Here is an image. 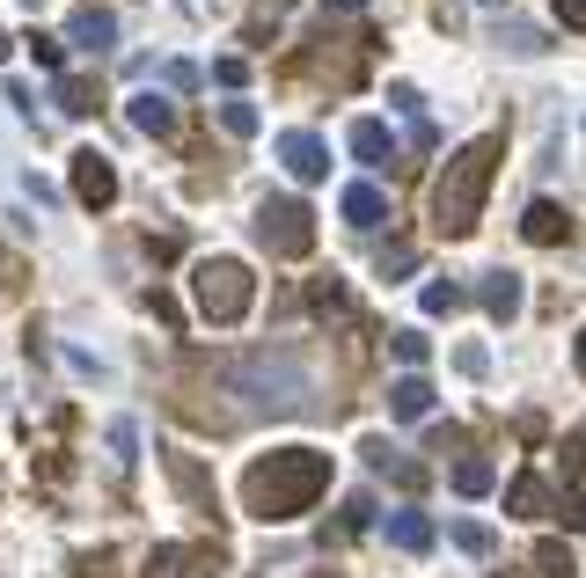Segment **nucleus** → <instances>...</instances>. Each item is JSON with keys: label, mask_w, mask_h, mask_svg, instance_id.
I'll list each match as a JSON object with an SVG mask.
<instances>
[{"label": "nucleus", "mask_w": 586, "mask_h": 578, "mask_svg": "<svg viewBox=\"0 0 586 578\" xmlns=\"http://www.w3.org/2000/svg\"><path fill=\"white\" fill-rule=\"evenodd\" d=\"M498 44L506 52H550V37L535 30V22H498Z\"/></svg>", "instance_id": "22"}, {"label": "nucleus", "mask_w": 586, "mask_h": 578, "mask_svg": "<svg viewBox=\"0 0 586 578\" xmlns=\"http://www.w3.org/2000/svg\"><path fill=\"white\" fill-rule=\"evenodd\" d=\"M484 8H498V0H484Z\"/></svg>", "instance_id": "41"}, {"label": "nucleus", "mask_w": 586, "mask_h": 578, "mask_svg": "<svg viewBox=\"0 0 586 578\" xmlns=\"http://www.w3.org/2000/svg\"><path fill=\"white\" fill-rule=\"evenodd\" d=\"M565 476H572V484L586 476V439H565Z\"/></svg>", "instance_id": "34"}, {"label": "nucleus", "mask_w": 586, "mask_h": 578, "mask_svg": "<svg viewBox=\"0 0 586 578\" xmlns=\"http://www.w3.org/2000/svg\"><path fill=\"white\" fill-rule=\"evenodd\" d=\"M330 469H338V461L322 455V447H279V455H257L242 469V506L257 512V520H271V527L301 520V512L330 491Z\"/></svg>", "instance_id": "1"}, {"label": "nucleus", "mask_w": 586, "mask_h": 578, "mask_svg": "<svg viewBox=\"0 0 586 578\" xmlns=\"http://www.w3.org/2000/svg\"><path fill=\"white\" fill-rule=\"evenodd\" d=\"M389 410H396V418H426V410H433V381H426V373H404V381L389 388Z\"/></svg>", "instance_id": "15"}, {"label": "nucleus", "mask_w": 586, "mask_h": 578, "mask_svg": "<svg viewBox=\"0 0 586 578\" xmlns=\"http://www.w3.org/2000/svg\"><path fill=\"white\" fill-rule=\"evenodd\" d=\"M550 512H557V520H565V527H579V520H586V498H579V491H572V498H557V506H550Z\"/></svg>", "instance_id": "33"}, {"label": "nucleus", "mask_w": 586, "mask_h": 578, "mask_svg": "<svg viewBox=\"0 0 586 578\" xmlns=\"http://www.w3.org/2000/svg\"><path fill=\"white\" fill-rule=\"evenodd\" d=\"M491 484H498V476H491V461H484V455L455 461V491H463V498H484V491H491Z\"/></svg>", "instance_id": "19"}, {"label": "nucleus", "mask_w": 586, "mask_h": 578, "mask_svg": "<svg viewBox=\"0 0 586 578\" xmlns=\"http://www.w3.org/2000/svg\"><path fill=\"white\" fill-rule=\"evenodd\" d=\"M389 542L410 549V557H426V549H433V520H426V512H389Z\"/></svg>", "instance_id": "16"}, {"label": "nucleus", "mask_w": 586, "mask_h": 578, "mask_svg": "<svg viewBox=\"0 0 586 578\" xmlns=\"http://www.w3.org/2000/svg\"><path fill=\"white\" fill-rule=\"evenodd\" d=\"M455 549H469V557H491V527H484V520H463V527H455Z\"/></svg>", "instance_id": "28"}, {"label": "nucleus", "mask_w": 586, "mask_h": 578, "mask_svg": "<svg viewBox=\"0 0 586 578\" xmlns=\"http://www.w3.org/2000/svg\"><path fill=\"white\" fill-rule=\"evenodd\" d=\"M498 155H506V132H484V140L463 147V155H447L440 183H433V228H440L447 242L477 235L484 191H491V176H498Z\"/></svg>", "instance_id": "2"}, {"label": "nucleus", "mask_w": 586, "mask_h": 578, "mask_svg": "<svg viewBox=\"0 0 586 578\" xmlns=\"http://www.w3.org/2000/svg\"><path fill=\"white\" fill-rule=\"evenodd\" d=\"M389 351L404 359V367H426V351H433V345H426L418 330H396V337H389Z\"/></svg>", "instance_id": "27"}, {"label": "nucleus", "mask_w": 586, "mask_h": 578, "mask_svg": "<svg viewBox=\"0 0 586 578\" xmlns=\"http://www.w3.org/2000/svg\"><path fill=\"white\" fill-rule=\"evenodd\" d=\"M213 81L220 88H242L249 81V59H213Z\"/></svg>", "instance_id": "32"}, {"label": "nucleus", "mask_w": 586, "mask_h": 578, "mask_svg": "<svg viewBox=\"0 0 586 578\" xmlns=\"http://www.w3.org/2000/svg\"><path fill=\"white\" fill-rule=\"evenodd\" d=\"M183 564H191V557H183L177 542H155V549H147V564H140V578H183Z\"/></svg>", "instance_id": "20"}, {"label": "nucleus", "mask_w": 586, "mask_h": 578, "mask_svg": "<svg viewBox=\"0 0 586 578\" xmlns=\"http://www.w3.org/2000/svg\"><path fill=\"white\" fill-rule=\"evenodd\" d=\"M359 455H367L374 469L389 476V484H404V491H426V469H418V461H404V455H396V447H389V439H367Z\"/></svg>", "instance_id": "10"}, {"label": "nucleus", "mask_w": 586, "mask_h": 578, "mask_svg": "<svg viewBox=\"0 0 586 578\" xmlns=\"http://www.w3.org/2000/svg\"><path fill=\"white\" fill-rule=\"evenodd\" d=\"M484 308H491V322L520 316V279H514V271H491V279H484Z\"/></svg>", "instance_id": "17"}, {"label": "nucleus", "mask_w": 586, "mask_h": 578, "mask_svg": "<svg viewBox=\"0 0 586 578\" xmlns=\"http://www.w3.org/2000/svg\"><path fill=\"white\" fill-rule=\"evenodd\" d=\"M110 461H118V469H125V461H140V425H132V418L110 425Z\"/></svg>", "instance_id": "24"}, {"label": "nucleus", "mask_w": 586, "mask_h": 578, "mask_svg": "<svg viewBox=\"0 0 586 578\" xmlns=\"http://www.w3.org/2000/svg\"><path fill=\"white\" fill-rule=\"evenodd\" d=\"M0 59H8V37H0Z\"/></svg>", "instance_id": "39"}, {"label": "nucleus", "mask_w": 586, "mask_h": 578, "mask_svg": "<svg viewBox=\"0 0 586 578\" xmlns=\"http://www.w3.org/2000/svg\"><path fill=\"white\" fill-rule=\"evenodd\" d=\"M132 124H140L147 140H169V132H177V110H169V96L147 88V96H132Z\"/></svg>", "instance_id": "13"}, {"label": "nucleus", "mask_w": 586, "mask_h": 578, "mask_svg": "<svg viewBox=\"0 0 586 578\" xmlns=\"http://www.w3.org/2000/svg\"><path fill=\"white\" fill-rule=\"evenodd\" d=\"M73 571H81V578H110V571H118V549H89Z\"/></svg>", "instance_id": "31"}, {"label": "nucleus", "mask_w": 586, "mask_h": 578, "mask_svg": "<svg viewBox=\"0 0 586 578\" xmlns=\"http://www.w3.org/2000/svg\"><path fill=\"white\" fill-rule=\"evenodd\" d=\"M316 578H338V571H316Z\"/></svg>", "instance_id": "40"}, {"label": "nucleus", "mask_w": 586, "mask_h": 578, "mask_svg": "<svg viewBox=\"0 0 586 578\" xmlns=\"http://www.w3.org/2000/svg\"><path fill=\"white\" fill-rule=\"evenodd\" d=\"M59 110H67V118H96V110H103V88L81 81V73H59Z\"/></svg>", "instance_id": "14"}, {"label": "nucleus", "mask_w": 586, "mask_h": 578, "mask_svg": "<svg viewBox=\"0 0 586 578\" xmlns=\"http://www.w3.org/2000/svg\"><path fill=\"white\" fill-rule=\"evenodd\" d=\"M557 22H565V30H586V0H557Z\"/></svg>", "instance_id": "35"}, {"label": "nucleus", "mask_w": 586, "mask_h": 578, "mask_svg": "<svg viewBox=\"0 0 586 578\" xmlns=\"http://www.w3.org/2000/svg\"><path fill=\"white\" fill-rule=\"evenodd\" d=\"M16 286H22V263L8 257V249H0V293H16Z\"/></svg>", "instance_id": "36"}, {"label": "nucleus", "mask_w": 586, "mask_h": 578, "mask_svg": "<svg viewBox=\"0 0 586 578\" xmlns=\"http://www.w3.org/2000/svg\"><path fill=\"white\" fill-rule=\"evenodd\" d=\"M520 235H528L535 249H557L572 235V220H565V206H550V198H535L528 206V220H520Z\"/></svg>", "instance_id": "9"}, {"label": "nucleus", "mask_w": 586, "mask_h": 578, "mask_svg": "<svg viewBox=\"0 0 586 578\" xmlns=\"http://www.w3.org/2000/svg\"><path fill=\"white\" fill-rule=\"evenodd\" d=\"M161 469H169V484L191 498V512H206V520L220 512V491H213V476L198 469V455H161Z\"/></svg>", "instance_id": "6"}, {"label": "nucleus", "mask_w": 586, "mask_h": 578, "mask_svg": "<svg viewBox=\"0 0 586 578\" xmlns=\"http://www.w3.org/2000/svg\"><path fill=\"white\" fill-rule=\"evenodd\" d=\"M279 161H286L294 183H322V176H330V155H322L316 132H279Z\"/></svg>", "instance_id": "7"}, {"label": "nucleus", "mask_w": 586, "mask_h": 578, "mask_svg": "<svg viewBox=\"0 0 586 578\" xmlns=\"http://www.w3.org/2000/svg\"><path fill=\"white\" fill-rule=\"evenodd\" d=\"M352 155H359V161H389V132H381L374 118H359V124H352Z\"/></svg>", "instance_id": "21"}, {"label": "nucleus", "mask_w": 586, "mask_h": 578, "mask_svg": "<svg viewBox=\"0 0 586 578\" xmlns=\"http://www.w3.org/2000/svg\"><path fill=\"white\" fill-rule=\"evenodd\" d=\"M345 220H352V228H381V220H389V198L374 191V183H345Z\"/></svg>", "instance_id": "12"}, {"label": "nucleus", "mask_w": 586, "mask_h": 578, "mask_svg": "<svg viewBox=\"0 0 586 578\" xmlns=\"http://www.w3.org/2000/svg\"><path fill=\"white\" fill-rule=\"evenodd\" d=\"M455 308H469V293L455 279H433L426 286V316H455Z\"/></svg>", "instance_id": "23"}, {"label": "nucleus", "mask_w": 586, "mask_h": 578, "mask_svg": "<svg viewBox=\"0 0 586 578\" xmlns=\"http://www.w3.org/2000/svg\"><path fill=\"white\" fill-rule=\"evenodd\" d=\"M73 198L89 212H103V206H118V169H110V155H73Z\"/></svg>", "instance_id": "5"}, {"label": "nucleus", "mask_w": 586, "mask_h": 578, "mask_svg": "<svg viewBox=\"0 0 586 578\" xmlns=\"http://www.w3.org/2000/svg\"><path fill=\"white\" fill-rule=\"evenodd\" d=\"M322 8H330V16H359V8H367V0H322Z\"/></svg>", "instance_id": "37"}, {"label": "nucleus", "mask_w": 586, "mask_h": 578, "mask_svg": "<svg viewBox=\"0 0 586 578\" xmlns=\"http://www.w3.org/2000/svg\"><path fill=\"white\" fill-rule=\"evenodd\" d=\"M572 359H579V373H586V330H579V345H572Z\"/></svg>", "instance_id": "38"}, {"label": "nucleus", "mask_w": 586, "mask_h": 578, "mask_svg": "<svg viewBox=\"0 0 586 578\" xmlns=\"http://www.w3.org/2000/svg\"><path fill=\"white\" fill-rule=\"evenodd\" d=\"M550 506H557V498H550L543 476H514V484H506V512H514V520H543Z\"/></svg>", "instance_id": "11"}, {"label": "nucleus", "mask_w": 586, "mask_h": 578, "mask_svg": "<svg viewBox=\"0 0 586 578\" xmlns=\"http://www.w3.org/2000/svg\"><path fill=\"white\" fill-rule=\"evenodd\" d=\"M220 124H228L235 140H249L257 132V103H220Z\"/></svg>", "instance_id": "29"}, {"label": "nucleus", "mask_w": 586, "mask_h": 578, "mask_svg": "<svg viewBox=\"0 0 586 578\" xmlns=\"http://www.w3.org/2000/svg\"><path fill=\"white\" fill-rule=\"evenodd\" d=\"M67 44H81V52H110V44H118V16H110V8H73V16H67Z\"/></svg>", "instance_id": "8"}, {"label": "nucleus", "mask_w": 586, "mask_h": 578, "mask_svg": "<svg viewBox=\"0 0 586 578\" xmlns=\"http://www.w3.org/2000/svg\"><path fill=\"white\" fill-rule=\"evenodd\" d=\"M528 578H572V549L557 542V535H550V542H535V564H528Z\"/></svg>", "instance_id": "18"}, {"label": "nucleus", "mask_w": 586, "mask_h": 578, "mask_svg": "<svg viewBox=\"0 0 586 578\" xmlns=\"http://www.w3.org/2000/svg\"><path fill=\"white\" fill-rule=\"evenodd\" d=\"M257 242H265L271 257H308V249H316V212H308L301 198H265V206H257Z\"/></svg>", "instance_id": "4"}, {"label": "nucleus", "mask_w": 586, "mask_h": 578, "mask_svg": "<svg viewBox=\"0 0 586 578\" xmlns=\"http://www.w3.org/2000/svg\"><path fill=\"white\" fill-rule=\"evenodd\" d=\"M147 308H155V322H169V330H183V308H177V293H161V286H155V293H147Z\"/></svg>", "instance_id": "30"}, {"label": "nucleus", "mask_w": 586, "mask_h": 578, "mask_svg": "<svg viewBox=\"0 0 586 578\" xmlns=\"http://www.w3.org/2000/svg\"><path fill=\"white\" fill-rule=\"evenodd\" d=\"M22 44H30V59H37V67H44V73H59V67H67V44H59V37L30 30V37H22Z\"/></svg>", "instance_id": "25"}, {"label": "nucleus", "mask_w": 586, "mask_h": 578, "mask_svg": "<svg viewBox=\"0 0 586 578\" xmlns=\"http://www.w3.org/2000/svg\"><path fill=\"white\" fill-rule=\"evenodd\" d=\"M191 300H198V316H206V322H242L249 300H257V279H249L242 257H206L191 271Z\"/></svg>", "instance_id": "3"}, {"label": "nucleus", "mask_w": 586, "mask_h": 578, "mask_svg": "<svg viewBox=\"0 0 586 578\" xmlns=\"http://www.w3.org/2000/svg\"><path fill=\"white\" fill-rule=\"evenodd\" d=\"M374 263H381V279H404V271H418V242H389Z\"/></svg>", "instance_id": "26"}]
</instances>
